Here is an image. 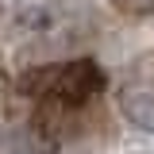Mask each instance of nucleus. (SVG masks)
Listing matches in <instances>:
<instances>
[{
    "label": "nucleus",
    "mask_w": 154,
    "mask_h": 154,
    "mask_svg": "<svg viewBox=\"0 0 154 154\" xmlns=\"http://www.w3.org/2000/svg\"><path fill=\"white\" fill-rule=\"evenodd\" d=\"M116 12H127V16H150L154 12V0H112Z\"/></svg>",
    "instance_id": "2"
},
{
    "label": "nucleus",
    "mask_w": 154,
    "mask_h": 154,
    "mask_svg": "<svg viewBox=\"0 0 154 154\" xmlns=\"http://www.w3.org/2000/svg\"><path fill=\"white\" fill-rule=\"evenodd\" d=\"M85 31V12L69 0H46L23 8L16 19V35L31 46H62Z\"/></svg>",
    "instance_id": "1"
}]
</instances>
